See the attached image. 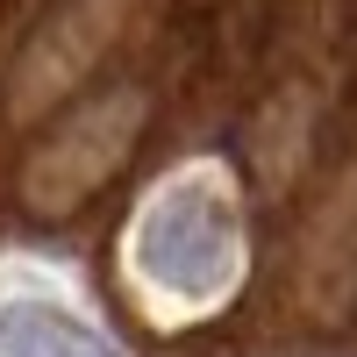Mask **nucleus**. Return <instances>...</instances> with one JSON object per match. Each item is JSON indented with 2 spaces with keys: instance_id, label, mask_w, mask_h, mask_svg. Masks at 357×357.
<instances>
[{
  "instance_id": "nucleus-1",
  "label": "nucleus",
  "mask_w": 357,
  "mask_h": 357,
  "mask_svg": "<svg viewBox=\"0 0 357 357\" xmlns=\"http://www.w3.org/2000/svg\"><path fill=\"white\" fill-rule=\"evenodd\" d=\"M0 350H8V357H122L100 329H86L79 314L50 307V301L0 307Z\"/></svg>"
}]
</instances>
